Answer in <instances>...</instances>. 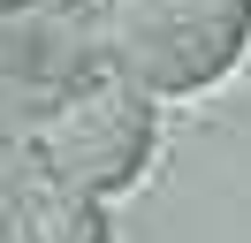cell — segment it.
I'll return each instance as SVG.
<instances>
[{
    "label": "cell",
    "mask_w": 251,
    "mask_h": 243,
    "mask_svg": "<svg viewBox=\"0 0 251 243\" xmlns=\"http://www.w3.org/2000/svg\"><path fill=\"white\" fill-rule=\"evenodd\" d=\"M16 8H38V0H0V15H16Z\"/></svg>",
    "instance_id": "obj_4"
},
{
    "label": "cell",
    "mask_w": 251,
    "mask_h": 243,
    "mask_svg": "<svg viewBox=\"0 0 251 243\" xmlns=\"http://www.w3.org/2000/svg\"><path fill=\"white\" fill-rule=\"evenodd\" d=\"M16 228H23V243H107L99 197L69 190V182H53V175H38L31 190L16 197Z\"/></svg>",
    "instance_id": "obj_3"
},
{
    "label": "cell",
    "mask_w": 251,
    "mask_h": 243,
    "mask_svg": "<svg viewBox=\"0 0 251 243\" xmlns=\"http://www.w3.org/2000/svg\"><path fill=\"white\" fill-rule=\"evenodd\" d=\"M251 0H99V61L137 91H198L244 53Z\"/></svg>",
    "instance_id": "obj_1"
},
{
    "label": "cell",
    "mask_w": 251,
    "mask_h": 243,
    "mask_svg": "<svg viewBox=\"0 0 251 243\" xmlns=\"http://www.w3.org/2000/svg\"><path fill=\"white\" fill-rule=\"evenodd\" d=\"M145 152H152V106H145L137 84H122V76H84V84H69L61 99L38 114L31 129V160L38 175L69 182V190H122L129 175L145 167Z\"/></svg>",
    "instance_id": "obj_2"
}]
</instances>
